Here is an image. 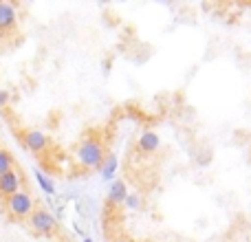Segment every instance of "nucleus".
I'll use <instances>...</instances> for the list:
<instances>
[{"label": "nucleus", "instance_id": "8", "mask_svg": "<svg viewBox=\"0 0 251 242\" xmlns=\"http://www.w3.org/2000/svg\"><path fill=\"white\" fill-rule=\"evenodd\" d=\"M137 145L141 152H146V154H152V152H156L161 147V139L159 134L154 132V130H143L141 134H139L137 139Z\"/></svg>", "mask_w": 251, "mask_h": 242}, {"label": "nucleus", "instance_id": "9", "mask_svg": "<svg viewBox=\"0 0 251 242\" xmlns=\"http://www.w3.org/2000/svg\"><path fill=\"white\" fill-rule=\"evenodd\" d=\"M117 169H119V159L115 154H106L104 163L100 165V176L101 181H115V176H117Z\"/></svg>", "mask_w": 251, "mask_h": 242}, {"label": "nucleus", "instance_id": "16", "mask_svg": "<svg viewBox=\"0 0 251 242\" xmlns=\"http://www.w3.org/2000/svg\"><path fill=\"white\" fill-rule=\"evenodd\" d=\"M82 242H93V238H84Z\"/></svg>", "mask_w": 251, "mask_h": 242}, {"label": "nucleus", "instance_id": "1", "mask_svg": "<svg viewBox=\"0 0 251 242\" xmlns=\"http://www.w3.org/2000/svg\"><path fill=\"white\" fill-rule=\"evenodd\" d=\"M106 154H108V152H106L104 143L97 141V139H84V141L77 145V150H75L77 163L86 169H100V165L104 163Z\"/></svg>", "mask_w": 251, "mask_h": 242}, {"label": "nucleus", "instance_id": "15", "mask_svg": "<svg viewBox=\"0 0 251 242\" xmlns=\"http://www.w3.org/2000/svg\"><path fill=\"white\" fill-rule=\"evenodd\" d=\"M113 242H132L130 238H117V240H113Z\"/></svg>", "mask_w": 251, "mask_h": 242}, {"label": "nucleus", "instance_id": "13", "mask_svg": "<svg viewBox=\"0 0 251 242\" xmlns=\"http://www.w3.org/2000/svg\"><path fill=\"white\" fill-rule=\"evenodd\" d=\"M9 99H11V97H9V93L4 91V88H0V108H4V106L9 104Z\"/></svg>", "mask_w": 251, "mask_h": 242}, {"label": "nucleus", "instance_id": "10", "mask_svg": "<svg viewBox=\"0 0 251 242\" xmlns=\"http://www.w3.org/2000/svg\"><path fill=\"white\" fill-rule=\"evenodd\" d=\"M35 183L40 185V190H42L44 194H49V196L55 194V183H53L51 176H49V174H44L42 169H35Z\"/></svg>", "mask_w": 251, "mask_h": 242}, {"label": "nucleus", "instance_id": "7", "mask_svg": "<svg viewBox=\"0 0 251 242\" xmlns=\"http://www.w3.org/2000/svg\"><path fill=\"white\" fill-rule=\"evenodd\" d=\"M18 22V9L11 2H0V31L7 33L9 29H13Z\"/></svg>", "mask_w": 251, "mask_h": 242}, {"label": "nucleus", "instance_id": "12", "mask_svg": "<svg viewBox=\"0 0 251 242\" xmlns=\"http://www.w3.org/2000/svg\"><path fill=\"white\" fill-rule=\"evenodd\" d=\"M124 205L130 209V212H137L139 207H141V196L137 194V192H130L128 196H126V200H124Z\"/></svg>", "mask_w": 251, "mask_h": 242}, {"label": "nucleus", "instance_id": "14", "mask_svg": "<svg viewBox=\"0 0 251 242\" xmlns=\"http://www.w3.org/2000/svg\"><path fill=\"white\" fill-rule=\"evenodd\" d=\"M4 38H7V33H4V31H0V44L4 42Z\"/></svg>", "mask_w": 251, "mask_h": 242}, {"label": "nucleus", "instance_id": "3", "mask_svg": "<svg viewBox=\"0 0 251 242\" xmlns=\"http://www.w3.org/2000/svg\"><path fill=\"white\" fill-rule=\"evenodd\" d=\"M26 222H29V229L38 236H53L57 229V218L49 209H35L26 218Z\"/></svg>", "mask_w": 251, "mask_h": 242}, {"label": "nucleus", "instance_id": "5", "mask_svg": "<svg viewBox=\"0 0 251 242\" xmlns=\"http://www.w3.org/2000/svg\"><path fill=\"white\" fill-rule=\"evenodd\" d=\"M22 143H25V147L29 152H33V154H42V152L51 145V139H49L44 132H40V130L29 128V130L22 132Z\"/></svg>", "mask_w": 251, "mask_h": 242}, {"label": "nucleus", "instance_id": "4", "mask_svg": "<svg viewBox=\"0 0 251 242\" xmlns=\"http://www.w3.org/2000/svg\"><path fill=\"white\" fill-rule=\"evenodd\" d=\"M22 185H25V178H22V174L18 172L16 168L9 169L7 174H2V176H0V196L7 200L9 196H13V194H18L20 190H25Z\"/></svg>", "mask_w": 251, "mask_h": 242}, {"label": "nucleus", "instance_id": "2", "mask_svg": "<svg viewBox=\"0 0 251 242\" xmlns=\"http://www.w3.org/2000/svg\"><path fill=\"white\" fill-rule=\"evenodd\" d=\"M4 209L11 214L13 218H29L35 212V200L26 190H20L18 194L9 196L4 200Z\"/></svg>", "mask_w": 251, "mask_h": 242}, {"label": "nucleus", "instance_id": "11", "mask_svg": "<svg viewBox=\"0 0 251 242\" xmlns=\"http://www.w3.org/2000/svg\"><path fill=\"white\" fill-rule=\"evenodd\" d=\"M13 165H16L13 154L9 150H4V147H0V176H2V174H7L9 169H13Z\"/></svg>", "mask_w": 251, "mask_h": 242}, {"label": "nucleus", "instance_id": "6", "mask_svg": "<svg viewBox=\"0 0 251 242\" xmlns=\"http://www.w3.org/2000/svg\"><path fill=\"white\" fill-rule=\"evenodd\" d=\"M128 185H126V181L122 178H115L113 183H110L108 187V194H106V198H108V205H113V207H119V205H124L126 196H128Z\"/></svg>", "mask_w": 251, "mask_h": 242}]
</instances>
